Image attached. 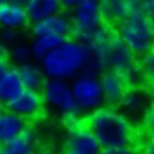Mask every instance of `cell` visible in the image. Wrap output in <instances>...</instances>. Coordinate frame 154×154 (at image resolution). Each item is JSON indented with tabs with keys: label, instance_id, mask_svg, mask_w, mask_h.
<instances>
[{
	"label": "cell",
	"instance_id": "28",
	"mask_svg": "<svg viewBox=\"0 0 154 154\" xmlns=\"http://www.w3.org/2000/svg\"><path fill=\"white\" fill-rule=\"evenodd\" d=\"M9 66H10V63L6 59V55H0V77L9 69Z\"/></svg>",
	"mask_w": 154,
	"mask_h": 154
},
{
	"label": "cell",
	"instance_id": "19",
	"mask_svg": "<svg viewBox=\"0 0 154 154\" xmlns=\"http://www.w3.org/2000/svg\"><path fill=\"white\" fill-rule=\"evenodd\" d=\"M19 75H20L21 82L26 90L41 91L42 86L46 81V77L38 63L31 61L20 67H16Z\"/></svg>",
	"mask_w": 154,
	"mask_h": 154
},
{
	"label": "cell",
	"instance_id": "1",
	"mask_svg": "<svg viewBox=\"0 0 154 154\" xmlns=\"http://www.w3.org/2000/svg\"><path fill=\"white\" fill-rule=\"evenodd\" d=\"M88 45L69 37L55 50L38 61L46 79L71 81L86 71L88 63Z\"/></svg>",
	"mask_w": 154,
	"mask_h": 154
},
{
	"label": "cell",
	"instance_id": "11",
	"mask_svg": "<svg viewBox=\"0 0 154 154\" xmlns=\"http://www.w3.org/2000/svg\"><path fill=\"white\" fill-rule=\"evenodd\" d=\"M44 107L41 92L25 88L6 108L27 122L29 119L38 117L42 113Z\"/></svg>",
	"mask_w": 154,
	"mask_h": 154
},
{
	"label": "cell",
	"instance_id": "9",
	"mask_svg": "<svg viewBox=\"0 0 154 154\" xmlns=\"http://www.w3.org/2000/svg\"><path fill=\"white\" fill-rule=\"evenodd\" d=\"M136 65H137V57L122 42L121 38H118L114 34L109 42L107 44V47H106L104 51L106 70L117 72L121 76H123Z\"/></svg>",
	"mask_w": 154,
	"mask_h": 154
},
{
	"label": "cell",
	"instance_id": "16",
	"mask_svg": "<svg viewBox=\"0 0 154 154\" xmlns=\"http://www.w3.org/2000/svg\"><path fill=\"white\" fill-rule=\"evenodd\" d=\"M0 154H37L36 129L27 126L17 138L0 147Z\"/></svg>",
	"mask_w": 154,
	"mask_h": 154
},
{
	"label": "cell",
	"instance_id": "24",
	"mask_svg": "<svg viewBox=\"0 0 154 154\" xmlns=\"http://www.w3.org/2000/svg\"><path fill=\"white\" fill-rule=\"evenodd\" d=\"M98 154H139V150L133 144H128V146L102 148Z\"/></svg>",
	"mask_w": 154,
	"mask_h": 154
},
{
	"label": "cell",
	"instance_id": "18",
	"mask_svg": "<svg viewBox=\"0 0 154 154\" xmlns=\"http://www.w3.org/2000/svg\"><path fill=\"white\" fill-rule=\"evenodd\" d=\"M100 11L104 25L116 26L126 19V0H98Z\"/></svg>",
	"mask_w": 154,
	"mask_h": 154
},
{
	"label": "cell",
	"instance_id": "32",
	"mask_svg": "<svg viewBox=\"0 0 154 154\" xmlns=\"http://www.w3.org/2000/svg\"><path fill=\"white\" fill-rule=\"evenodd\" d=\"M11 2H16V3H21V4H24L26 0H11Z\"/></svg>",
	"mask_w": 154,
	"mask_h": 154
},
{
	"label": "cell",
	"instance_id": "23",
	"mask_svg": "<svg viewBox=\"0 0 154 154\" xmlns=\"http://www.w3.org/2000/svg\"><path fill=\"white\" fill-rule=\"evenodd\" d=\"M21 40H23L21 32H17L14 30H8V29H2V31H0V41L6 46V49H9L10 46L17 44Z\"/></svg>",
	"mask_w": 154,
	"mask_h": 154
},
{
	"label": "cell",
	"instance_id": "25",
	"mask_svg": "<svg viewBox=\"0 0 154 154\" xmlns=\"http://www.w3.org/2000/svg\"><path fill=\"white\" fill-rule=\"evenodd\" d=\"M140 14H143L142 0H126V15H127V17L134 16V15H140Z\"/></svg>",
	"mask_w": 154,
	"mask_h": 154
},
{
	"label": "cell",
	"instance_id": "17",
	"mask_svg": "<svg viewBox=\"0 0 154 154\" xmlns=\"http://www.w3.org/2000/svg\"><path fill=\"white\" fill-rule=\"evenodd\" d=\"M24 6L31 24L63 11L60 0H26Z\"/></svg>",
	"mask_w": 154,
	"mask_h": 154
},
{
	"label": "cell",
	"instance_id": "6",
	"mask_svg": "<svg viewBox=\"0 0 154 154\" xmlns=\"http://www.w3.org/2000/svg\"><path fill=\"white\" fill-rule=\"evenodd\" d=\"M70 86L81 116H88L104 106L100 76L82 72L70 81Z\"/></svg>",
	"mask_w": 154,
	"mask_h": 154
},
{
	"label": "cell",
	"instance_id": "22",
	"mask_svg": "<svg viewBox=\"0 0 154 154\" xmlns=\"http://www.w3.org/2000/svg\"><path fill=\"white\" fill-rule=\"evenodd\" d=\"M137 62H138L140 71L146 76L147 81L153 80V76H154V54H153V51H149L147 54L142 55L140 57H138Z\"/></svg>",
	"mask_w": 154,
	"mask_h": 154
},
{
	"label": "cell",
	"instance_id": "12",
	"mask_svg": "<svg viewBox=\"0 0 154 154\" xmlns=\"http://www.w3.org/2000/svg\"><path fill=\"white\" fill-rule=\"evenodd\" d=\"M100 82L103 93L104 106L117 108L126 92L128 91V86L124 79L117 72L104 70L100 75Z\"/></svg>",
	"mask_w": 154,
	"mask_h": 154
},
{
	"label": "cell",
	"instance_id": "4",
	"mask_svg": "<svg viewBox=\"0 0 154 154\" xmlns=\"http://www.w3.org/2000/svg\"><path fill=\"white\" fill-rule=\"evenodd\" d=\"M40 92L44 104L60 113L69 122L81 119L82 116L77 108L69 81L46 79Z\"/></svg>",
	"mask_w": 154,
	"mask_h": 154
},
{
	"label": "cell",
	"instance_id": "5",
	"mask_svg": "<svg viewBox=\"0 0 154 154\" xmlns=\"http://www.w3.org/2000/svg\"><path fill=\"white\" fill-rule=\"evenodd\" d=\"M71 36L87 44L92 35L104 25L100 11L98 0H82L70 10Z\"/></svg>",
	"mask_w": 154,
	"mask_h": 154
},
{
	"label": "cell",
	"instance_id": "14",
	"mask_svg": "<svg viewBox=\"0 0 154 154\" xmlns=\"http://www.w3.org/2000/svg\"><path fill=\"white\" fill-rule=\"evenodd\" d=\"M25 90L16 67L9 69L0 77V107L6 108Z\"/></svg>",
	"mask_w": 154,
	"mask_h": 154
},
{
	"label": "cell",
	"instance_id": "21",
	"mask_svg": "<svg viewBox=\"0 0 154 154\" xmlns=\"http://www.w3.org/2000/svg\"><path fill=\"white\" fill-rule=\"evenodd\" d=\"M6 59L9 63H10V66H14V67H20L27 62L34 61L30 44L21 40L17 44L10 46L6 50Z\"/></svg>",
	"mask_w": 154,
	"mask_h": 154
},
{
	"label": "cell",
	"instance_id": "10",
	"mask_svg": "<svg viewBox=\"0 0 154 154\" xmlns=\"http://www.w3.org/2000/svg\"><path fill=\"white\" fill-rule=\"evenodd\" d=\"M30 34L32 37L38 36H55L69 38L71 37V20L65 11L47 16L30 25Z\"/></svg>",
	"mask_w": 154,
	"mask_h": 154
},
{
	"label": "cell",
	"instance_id": "2",
	"mask_svg": "<svg viewBox=\"0 0 154 154\" xmlns=\"http://www.w3.org/2000/svg\"><path fill=\"white\" fill-rule=\"evenodd\" d=\"M86 126L98 139L102 148L133 144L134 127L118 108L103 106L87 116Z\"/></svg>",
	"mask_w": 154,
	"mask_h": 154
},
{
	"label": "cell",
	"instance_id": "8",
	"mask_svg": "<svg viewBox=\"0 0 154 154\" xmlns=\"http://www.w3.org/2000/svg\"><path fill=\"white\" fill-rule=\"evenodd\" d=\"M66 148L83 154H98L102 149L98 139L81 119L69 122L66 134Z\"/></svg>",
	"mask_w": 154,
	"mask_h": 154
},
{
	"label": "cell",
	"instance_id": "7",
	"mask_svg": "<svg viewBox=\"0 0 154 154\" xmlns=\"http://www.w3.org/2000/svg\"><path fill=\"white\" fill-rule=\"evenodd\" d=\"M117 108L133 127L143 124L146 116L152 111L150 93L144 87L128 88Z\"/></svg>",
	"mask_w": 154,
	"mask_h": 154
},
{
	"label": "cell",
	"instance_id": "13",
	"mask_svg": "<svg viewBox=\"0 0 154 154\" xmlns=\"http://www.w3.org/2000/svg\"><path fill=\"white\" fill-rule=\"evenodd\" d=\"M31 25L25 6L21 3L9 0L0 5V29L23 32Z\"/></svg>",
	"mask_w": 154,
	"mask_h": 154
},
{
	"label": "cell",
	"instance_id": "15",
	"mask_svg": "<svg viewBox=\"0 0 154 154\" xmlns=\"http://www.w3.org/2000/svg\"><path fill=\"white\" fill-rule=\"evenodd\" d=\"M27 126L25 119L8 108L0 107V147L17 138Z\"/></svg>",
	"mask_w": 154,
	"mask_h": 154
},
{
	"label": "cell",
	"instance_id": "3",
	"mask_svg": "<svg viewBox=\"0 0 154 154\" xmlns=\"http://www.w3.org/2000/svg\"><path fill=\"white\" fill-rule=\"evenodd\" d=\"M114 34L138 59L153 51L154 24L153 19L146 15H134L123 19L114 26Z\"/></svg>",
	"mask_w": 154,
	"mask_h": 154
},
{
	"label": "cell",
	"instance_id": "31",
	"mask_svg": "<svg viewBox=\"0 0 154 154\" xmlns=\"http://www.w3.org/2000/svg\"><path fill=\"white\" fill-rule=\"evenodd\" d=\"M40 154H60V153H57V152H54V150H45Z\"/></svg>",
	"mask_w": 154,
	"mask_h": 154
},
{
	"label": "cell",
	"instance_id": "27",
	"mask_svg": "<svg viewBox=\"0 0 154 154\" xmlns=\"http://www.w3.org/2000/svg\"><path fill=\"white\" fill-rule=\"evenodd\" d=\"M82 0H60V3L63 8V10H71L77 4H80Z\"/></svg>",
	"mask_w": 154,
	"mask_h": 154
},
{
	"label": "cell",
	"instance_id": "33",
	"mask_svg": "<svg viewBox=\"0 0 154 154\" xmlns=\"http://www.w3.org/2000/svg\"><path fill=\"white\" fill-rule=\"evenodd\" d=\"M6 2H9V0H0V5H2L3 3H6Z\"/></svg>",
	"mask_w": 154,
	"mask_h": 154
},
{
	"label": "cell",
	"instance_id": "30",
	"mask_svg": "<svg viewBox=\"0 0 154 154\" xmlns=\"http://www.w3.org/2000/svg\"><path fill=\"white\" fill-rule=\"evenodd\" d=\"M63 154H83V153H80V152H76V150L67 149V148H66V150H65V153H63Z\"/></svg>",
	"mask_w": 154,
	"mask_h": 154
},
{
	"label": "cell",
	"instance_id": "29",
	"mask_svg": "<svg viewBox=\"0 0 154 154\" xmlns=\"http://www.w3.org/2000/svg\"><path fill=\"white\" fill-rule=\"evenodd\" d=\"M139 154H154V146H153V142L148 140V142L143 146V148L140 149Z\"/></svg>",
	"mask_w": 154,
	"mask_h": 154
},
{
	"label": "cell",
	"instance_id": "20",
	"mask_svg": "<svg viewBox=\"0 0 154 154\" xmlns=\"http://www.w3.org/2000/svg\"><path fill=\"white\" fill-rule=\"evenodd\" d=\"M66 38L55 37V36H38L32 37L30 44V49L32 54V59L40 61L44 56H46L50 51L55 50L57 46H60Z\"/></svg>",
	"mask_w": 154,
	"mask_h": 154
},
{
	"label": "cell",
	"instance_id": "26",
	"mask_svg": "<svg viewBox=\"0 0 154 154\" xmlns=\"http://www.w3.org/2000/svg\"><path fill=\"white\" fill-rule=\"evenodd\" d=\"M142 10L143 14L152 17L153 19V14H154V0H142Z\"/></svg>",
	"mask_w": 154,
	"mask_h": 154
}]
</instances>
